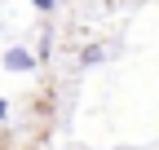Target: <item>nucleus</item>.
I'll list each match as a JSON object with an SVG mask.
<instances>
[{
    "label": "nucleus",
    "mask_w": 159,
    "mask_h": 150,
    "mask_svg": "<svg viewBox=\"0 0 159 150\" xmlns=\"http://www.w3.org/2000/svg\"><path fill=\"white\" fill-rule=\"evenodd\" d=\"M31 5H35L40 13H53V9H57V0H31Z\"/></svg>",
    "instance_id": "obj_2"
},
{
    "label": "nucleus",
    "mask_w": 159,
    "mask_h": 150,
    "mask_svg": "<svg viewBox=\"0 0 159 150\" xmlns=\"http://www.w3.org/2000/svg\"><path fill=\"white\" fill-rule=\"evenodd\" d=\"M0 62H5V71H13V75H31V71H35V53L22 49V44H9Z\"/></svg>",
    "instance_id": "obj_1"
},
{
    "label": "nucleus",
    "mask_w": 159,
    "mask_h": 150,
    "mask_svg": "<svg viewBox=\"0 0 159 150\" xmlns=\"http://www.w3.org/2000/svg\"><path fill=\"white\" fill-rule=\"evenodd\" d=\"M5 119H9V102L0 97V124H5Z\"/></svg>",
    "instance_id": "obj_3"
}]
</instances>
